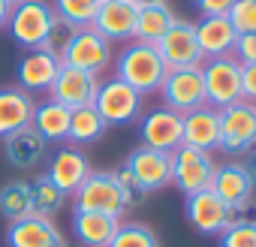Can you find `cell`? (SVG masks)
Wrapping results in <instances>:
<instances>
[{
	"instance_id": "ab89813d",
	"label": "cell",
	"mask_w": 256,
	"mask_h": 247,
	"mask_svg": "<svg viewBox=\"0 0 256 247\" xmlns=\"http://www.w3.org/2000/svg\"><path fill=\"white\" fill-rule=\"evenodd\" d=\"M130 4H133L136 10H142V6H157V4H166V0H130Z\"/></svg>"
},
{
	"instance_id": "7c38bea8",
	"label": "cell",
	"mask_w": 256,
	"mask_h": 247,
	"mask_svg": "<svg viewBox=\"0 0 256 247\" xmlns=\"http://www.w3.org/2000/svg\"><path fill=\"white\" fill-rule=\"evenodd\" d=\"M157 52L166 64V70H184V66H202V52L196 42V28L190 22H175L157 42Z\"/></svg>"
},
{
	"instance_id": "4dcf8cb0",
	"label": "cell",
	"mask_w": 256,
	"mask_h": 247,
	"mask_svg": "<svg viewBox=\"0 0 256 247\" xmlns=\"http://www.w3.org/2000/svg\"><path fill=\"white\" fill-rule=\"evenodd\" d=\"M108 247H160L157 235L145 223H120L118 232L112 235Z\"/></svg>"
},
{
	"instance_id": "d6a6232c",
	"label": "cell",
	"mask_w": 256,
	"mask_h": 247,
	"mask_svg": "<svg viewBox=\"0 0 256 247\" xmlns=\"http://www.w3.org/2000/svg\"><path fill=\"white\" fill-rule=\"evenodd\" d=\"M226 18L232 22L238 34H253L256 30V0H235Z\"/></svg>"
},
{
	"instance_id": "484cf974",
	"label": "cell",
	"mask_w": 256,
	"mask_h": 247,
	"mask_svg": "<svg viewBox=\"0 0 256 247\" xmlns=\"http://www.w3.org/2000/svg\"><path fill=\"white\" fill-rule=\"evenodd\" d=\"M175 12L166 6V4H157V6H142L139 16H136V30H133V40L139 42H151L157 46L160 36L175 24Z\"/></svg>"
},
{
	"instance_id": "83f0119b",
	"label": "cell",
	"mask_w": 256,
	"mask_h": 247,
	"mask_svg": "<svg viewBox=\"0 0 256 247\" xmlns=\"http://www.w3.org/2000/svg\"><path fill=\"white\" fill-rule=\"evenodd\" d=\"M0 214L10 223L34 214V190L28 181H10V184L0 187Z\"/></svg>"
},
{
	"instance_id": "836d02e7",
	"label": "cell",
	"mask_w": 256,
	"mask_h": 247,
	"mask_svg": "<svg viewBox=\"0 0 256 247\" xmlns=\"http://www.w3.org/2000/svg\"><path fill=\"white\" fill-rule=\"evenodd\" d=\"M112 175H114V181H118V187H120V193H124L126 208H130V205H139V202H142V196H148V193L139 187L136 175L126 169V166H120V169H118V172H112Z\"/></svg>"
},
{
	"instance_id": "ba28073f",
	"label": "cell",
	"mask_w": 256,
	"mask_h": 247,
	"mask_svg": "<svg viewBox=\"0 0 256 247\" xmlns=\"http://www.w3.org/2000/svg\"><path fill=\"white\" fill-rule=\"evenodd\" d=\"M76 196V211H96V214H108V217H124L126 211V202H124V193L114 181L112 172H90L88 181L72 193Z\"/></svg>"
},
{
	"instance_id": "f1b7e54d",
	"label": "cell",
	"mask_w": 256,
	"mask_h": 247,
	"mask_svg": "<svg viewBox=\"0 0 256 247\" xmlns=\"http://www.w3.org/2000/svg\"><path fill=\"white\" fill-rule=\"evenodd\" d=\"M100 6H102V0H52L54 16L64 24L76 28V30L90 28L94 18H96V12H100Z\"/></svg>"
},
{
	"instance_id": "277c9868",
	"label": "cell",
	"mask_w": 256,
	"mask_h": 247,
	"mask_svg": "<svg viewBox=\"0 0 256 247\" xmlns=\"http://www.w3.org/2000/svg\"><path fill=\"white\" fill-rule=\"evenodd\" d=\"M220 151L226 154L256 151V102L238 100L220 108Z\"/></svg>"
},
{
	"instance_id": "cb8c5ba5",
	"label": "cell",
	"mask_w": 256,
	"mask_h": 247,
	"mask_svg": "<svg viewBox=\"0 0 256 247\" xmlns=\"http://www.w3.org/2000/svg\"><path fill=\"white\" fill-rule=\"evenodd\" d=\"M120 220L96 211H76L72 214V232L82 247H108L112 235L118 232Z\"/></svg>"
},
{
	"instance_id": "d4e9b609",
	"label": "cell",
	"mask_w": 256,
	"mask_h": 247,
	"mask_svg": "<svg viewBox=\"0 0 256 247\" xmlns=\"http://www.w3.org/2000/svg\"><path fill=\"white\" fill-rule=\"evenodd\" d=\"M70 114H72V108H66V106H60V102H54L48 96L46 102H36L30 127L46 142H66V136H70Z\"/></svg>"
},
{
	"instance_id": "2e32d148",
	"label": "cell",
	"mask_w": 256,
	"mask_h": 247,
	"mask_svg": "<svg viewBox=\"0 0 256 247\" xmlns=\"http://www.w3.org/2000/svg\"><path fill=\"white\" fill-rule=\"evenodd\" d=\"M6 244L10 247H66L64 232L54 226L52 217H42V214H30L24 220L10 223Z\"/></svg>"
},
{
	"instance_id": "9c48e42d",
	"label": "cell",
	"mask_w": 256,
	"mask_h": 247,
	"mask_svg": "<svg viewBox=\"0 0 256 247\" xmlns=\"http://www.w3.org/2000/svg\"><path fill=\"white\" fill-rule=\"evenodd\" d=\"M187 220L202 235H223L238 220V211L229 202H223L208 187V190H199V193H190L187 196Z\"/></svg>"
},
{
	"instance_id": "9a60e30c",
	"label": "cell",
	"mask_w": 256,
	"mask_h": 247,
	"mask_svg": "<svg viewBox=\"0 0 256 247\" xmlns=\"http://www.w3.org/2000/svg\"><path fill=\"white\" fill-rule=\"evenodd\" d=\"M124 166L136 175V181L145 193H157L172 184V157L166 151H154V148L142 145L126 157Z\"/></svg>"
},
{
	"instance_id": "4316f807",
	"label": "cell",
	"mask_w": 256,
	"mask_h": 247,
	"mask_svg": "<svg viewBox=\"0 0 256 247\" xmlns=\"http://www.w3.org/2000/svg\"><path fill=\"white\" fill-rule=\"evenodd\" d=\"M108 124L102 120V114L94 108V106H82V108H72L70 114V142L72 145H94L106 136Z\"/></svg>"
},
{
	"instance_id": "7a4b0ae2",
	"label": "cell",
	"mask_w": 256,
	"mask_h": 247,
	"mask_svg": "<svg viewBox=\"0 0 256 247\" xmlns=\"http://www.w3.org/2000/svg\"><path fill=\"white\" fill-rule=\"evenodd\" d=\"M54 24H58V16H54L52 4H46V0H22L10 12L6 30L12 34V40L22 48L34 52V48H42V42Z\"/></svg>"
},
{
	"instance_id": "4fadbf2b",
	"label": "cell",
	"mask_w": 256,
	"mask_h": 247,
	"mask_svg": "<svg viewBox=\"0 0 256 247\" xmlns=\"http://www.w3.org/2000/svg\"><path fill=\"white\" fill-rule=\"evenodd\" d=\"M96 88H100V76L60 64V70H58L48 94H52L54 102H60L66 108H82V106H94Z\"/></svg>"
},
{
	"instance_id": "ffe728a7",
	"label": "cell",
	"mask_w": 256,
	"mask_h": 247,
	"mask_svg": "<svg viewBox=\"0 0 256 247\" xmlns=\"http://www.w3.org/2000/svg\"><path fill=\"white\" fill-rule=\"evenodd\" d=\"M46 175H48V181H52L54 187H60L64 196H72V193L88 181L90 163H88V157H84L78 148H60V151L52 157Z\"/></svg>"
},
{
	"instance_id": "d6986e66",
	"label": "cell",
	"mask_w": 256,
	"mask_h": 247,
	"mask_svg": "<svg viewBox=\"0 0 256 247\" xmlns=\"http://www.w3.org/2000/svg\"><path fill=\"white\" fill-rule=\"evenodd\" d=\"M58 70H60V58H54V54H48V52H42V48H34V52H28V54L18 60L16 78H18V88H22V90H28V94H42V90L52 88Z\"/></svg>"
},
{
	"instance_id": "d590c367",
	"label": "cell",
	"mask_w": 256,
	"mask_h": 247,
	"mask_svg": "<svg viewBox=\"0 0 256 247\" xmlns=\"http://www.w3.org/2000/svg\"><path fill=\"white\" fill-rule=\"evenodd\" d=\"M232 58L244 66V64H256V30L253 34H238L235 40V48H232Z\"/></svg>"
},
{
	"instance_id": "5bb4252c",
	"label": "cell",
	"mask_w": 256,
	"mask_h": 247,
	"mask_svg": "<svg viewBox=\"0 0 256 247\" xmlns=\"http://www.w3.org/2000/svg\"><path fill=\"white\" fill-rule=\"evenodd\" d=\"M211 190H214L223 202H229L235 211H241L244 205L253 202L256 181H253L247 163H235V160H229V163H220V166L214 169Z\"/></svg>"
},
{
	"instance_id": "603a6c76",
	"label": "cell",
	"mask_w": 256,
	"mask_h": 247,
	"mask_svg": "<svg viewBox=\"0 0 256 247\" xmlns=\"http://www.w3.org/2000/svg\"><path fill=\"white\" fill-rule=\"evenodd\" d=\"M46 139L34 130V127H24L12 136L4 139V151H6V160L16 166V169H34L42 163L46 157Z\"/></svg>"
},
{
	"instance_id": "30bf717a",
	"label": "cell",
	"mask_w": 256,
	"mask_h": 247,
	"mask_svg": "<svg viewBox=\"0 0 256 247\" xmlns=\"http://www.w3.org/2000/svg\"><path fill=\"white\" fill-rule=\"evenodd\" d=\"M60 64L100 76V72H106L108 64H112V42H108L106 36H100L94 28H82V30L72 34L66 52L60 54Z\"/></svg>"
},
{
	"instance_id": "74e56055",
	"label": "cell",
	"mask_w": 256,
	"mask_h": 247,
	"mask_svg": "<svg viewBox=\"0 0 256 247\" xmlns=\"http://www.w3.org/2000/svg\"><path fill=\"white\" fill-rule=\"evenodd\" d=\"M193 4L202 10V16H229L235 0H193Z\"/></svg>"
},
{
	"instance_id": "8d00e7d4",
	"label": "cell",
	"mask_w": 256,
	"mask_h": 247,
	"mask_svg": "<svg viewBox=\"0 0 256 247\" xmlns=\"http://www.w3.org/2000/svg\"><path fill=\"white\" fill-rule=\"evenodd\" d=\"M241 96L247 102H256V64L241 66Z\"/></svg>"
},
{
	"instance_id": "6da1fadb",
	"label": "cell",
	"mask_w": 256,
	"mask_h": 247,
	"mask_svg": "<svg viewBox=\"0 0 256 247\" xmlns=\"http://www.w3.org/2000/svg\"><path fill=\"white\" fill-rule=\"evenodd\" d=\"M166 64L157 52V46L151 42H139V40H130L124 46V52L114 58V78L126 82L133 90H139L142 96L148 94H157L163 78H166Z\"/></svg>"
},
{
	"instance_id": "b9f144b4",
	"label": "cell",
	"mask_w": 256,
	"mask_h": 247,
	"mask_svg": "<svg viewBox=\"0 0 256 247\" xmlns=\"http://www.w3.org/2000/svg\"><path fill=\"white\" fill-rule=\"evenodd\" d=\"M6 4H10V6H16V4H22V0H6Z\"/></svg>"
},
{
	"instance_id": "60d3db41",
	"label": "cell",
	"mask_w": 256,
	"mask_h": 247,
	"mask_svg": "<svg viewBox=\"0 0 256 247\" xmlns=\"http://www.w3.org/2000/svg\"><path fill=\"white\" fill-rule=\"evenodd\" d=\"M250 175H253V181H256V151H253V160H250Z\"/></svg>"
},
{
	"instance_id": "f546056e",
	"label": "cell",
	"mask_w": 256,
	"mask_h": 247,
	"mask_svg": "<svg viewBox=\"0 0 256 247\" xmlns=\"http://www.w3.org/2000/svg\"><path fill=\"white\" fill-rule=\"evenodd\" d=\"M30 190H34V214H42V217H54L60 208H64V193H60V187H54L52 181H48V175H42V178H36L34 184H30Z\"/></svg>"
},
{
	"instance_id": "e0dca14e",
	"label": "cell",
	"mask_w": 256,
	"mask_h": 247,
	"mask_svg": "<svg viewBox=\"0 0 256 247\" xmlns=\"http://www.w3.org/2000/svg\"><path fill=\"white\" fill-rule=\"evenodd\" d=\"M136 16H139V10L130 0H108V4L100 6L90 28L100 36H106L108 42H130L133 30H136Z\"/></svg>"
},
{
	"instance_id": "8992f818",
	"label": "cell",
	"mask_w": 256,
	"mask_h": 247,
	"mask_svg": "<svg viewBox=\"0 0 256 247\" xmlns=\"http://www.w3.org/2000/svg\"><path fill=\"white\" fill-rule=\"evenodd\" d=\"M169 157H172V184L184 196L211 187L217 163L211 160L208 151H199V148H190V145H178Z\"/></svg>"
},
{
	"instance_id": "e575fe53",
	"label": "cell",
	"mask_w": 256,
	"mask_h": 247,
	"mask_svg": "<svg viewBox=\"0 0 256 247\" xmlns=\"http://www.w3.org/2000/svg\"><path fill=\"white\" fill-rule=\"evenodd\" d=\"M72 34H76V28H70V24H64V22L58 18V24L52 28V34H48V36H46V42H42V52H48V54L60 58V54L66 52V46H70Z\"/></svg>"
},
{
	"instance_id": "44dd1931",
	"label": "cell",
	"mask_w": 256,
	"mask_h": 247,
	"mask_svg": "<svg viewBox=\"0 0 256 247\" xmlns=\"http://www.w3.org/2000/svg\"><path fill=\"white\" fill-rule=\"evenodd\" d=\"M193 28H196V42H199V52H202L205 60L232 54L238 30L232 28V22L226 16H202Z\"/></svg>"
},
{
	"instance_id": "5b68a950",
	"label": "cell",
	"mask_w": 256,
	"mask_h": 247,
	"mask_svg": "<svg viewBox=\"0 0 256 247\" xmlns=\"http://www.w3.org/2000/svg\"><path fill=\"white\" fill-rule=\"evenodd\" d=\"M142 94L133 90L126 82L120 78H106L96 88L94 96V108L102 114V120L108 127H120V124H133L142 114Z\"/></svg>"
},
{
	"instance_id": "3957f363",
	"label": "cell",
	"mask_w": 256,
	"mask_h": 247,
	"mask_svg": "<svg viewBox=\"0 0 256 247\" xmlns=\"http://www.w3.org/2000/svg\"><path fill=\"white\" fill-rule=\"evenodd\" d=\"M202 82H205V102L214 108H226L241 96V64L232 54L202 60Z\"/></svg>"
},
{
	"instance_id": "1f68e13d",
	"label": "cell",
	"mask_w": 256,
	"mask_h": 247,
	"mask_svg": "<svg viewBox=\"0 0 256 247\" xmlns=\"http://www.w3.org/2000/svg\"><path fill=\"white\" fill-rule=\"evenodd\" d=\"M220 247H256V223L235 220L220 235Z\"/></svg>"
},
{
	"instance_id": "7bdbcfd3",
	"label": "cell",
	"mask_w": 256,
	"mask_h": 247,
	"mask_svg": "<svg viewBox=\"0 0 256 247\" xmlns=\"http://www.w3.org/2000/svg\"><path fill=\"white\" fill-rule=\"evenodd\" d=\"M102 4H108V0H102Z\"/></svg>"
},
{
	"instance_id": "ac0fdd59",
	"label": "cell",
	"mask_w": 256,
	"mask_h": 247,
	"mask_svg": "<svg viewBox=\"0 0 256 247\" xmlns=\"http://www.w3.org/2000/svg\"><path fill=\"white\" fill-rule=\"evenodd\" d=\"M184 145L199 151H220V108L199 106L184 114Z\"/></svg>"
},
{
	"instance_id": "7402d4cb",
	"label": "cell",
	"mask_w": 256,
	"mask_h": 247,
	"mask_svg": "<svg viewBox=\"0 0 256 247\" xmlns=\"http://www.w3.org/2000/svg\"><path fill=\"white\" fill-rule=\"evenodd\" d=\"M34 108H36L34 94L22 88H0V139L30 127Z\"/></svg>"
},
{
	"instance_id": "52a82bcc",
	"label": "cell",
	"mask_w": 256,
	"mask_h": 247,
	"mask_svg": "<svg viewBox=\"0 0 256 247\" xmlns=\"http://www.w3.org/2000/svg\"><path fill=\"white\" fill-rule=\"evenodd\" d=\"M163 106L187 114L199 106H205V82H202V66H184V70H169L160 90Z\"/></svg>"
},
{
	"instance_id": "f35d334b",
	"label": "cell",
	"mask_w": 256,
	"mask_h": 247,
	"mask_svg": "<svg viewBox=\"0 0 256 247\" xmlns=\"http://www.w3.org/2000/svg\"><path fill=\"white\" fill-rule=\"evenodd\" d=\"M10 12H12V6L6 4V0H0V30L6 28V22H10Z\"/></svg>"
},
{
	"instance_id": "8fae6325",
	"label": "cell",
	"mask_w": 256,
	"mask_h": 247,
	"mask_svg": "<svg viewBox=\"0 0 256 247\" xmlns=\"http://www.w3.org/2000/svg\"><path fill=\"white\" fill-rule=\"evenodd\" d=\"M139 136H142V145L172 154L178 145H184V114L160 106V108H154L142 118Z\"/></svg>"
}]
</instances>
